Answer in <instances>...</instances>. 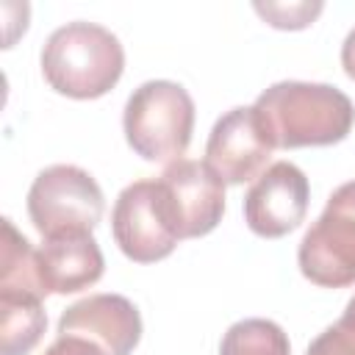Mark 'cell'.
<instances>
[{"label":"cell","instance_id":"6da1fadb","mask_svg":"<svg viewBox=\"0 0 355 355\" xmlns=\"http://www.w3.org/2000/svg\"><path fill=\"white\" fill-rule=\"evenodd\" d=\"M255 111L272 144L280 150L338 144L355 125L352 100L330 83H272L258 94Z\"/></svg>","mask_w":355,"mask_h":355},{"label":"cell","instance_id":"7a4b0ae2","mask_svg":"<svg viewBox=\"0 0 355 355\" xmlns=\"http://www.w3.org/2000/svg\"><path fill=\"white\" fill-rule=\"evenodd\" d=\"M125 69L119 39L94 22H67L42 47V75L58 94L94 100L111 92Z\"/></svg>","mask_w":355,"mask_h":355},{"label":"cell","instance_id":"3957f363","mask_svg":"<svg viewBox=\"0 0 355 355\" xmlns=\"http://www.w3.org/2000/svg\"><path fill=\"white\" fill-rule=\"evenodd\" d=\"M125 139L144 161H178L194 130V100L175 80H147L125 103Z\"/></svg>","mask_w":355,"mask_h":355},{"label":"cell","instance_id":"277c9868","mask_svg":"<svg viewBox=\"0 0 355 355\" xmlns=\"http://www.w3.org/2000/svg\"><path fill=\"white\" fill-rule=\"evenodd\" d=\"M103 208L97 180L72 164L42 169L28 189V216L44 239L92 236L103 219Z\"/></svg>","mask_w":355,"mask_h":355},{"label":"cell","instance_id":"5b68a950","mask_svg":"<svg viewBox=\"0 0 355 355\" xmlns=\"http://www.w3.org/2000/svg\"><path fill=\"white\" fill-rule=\"evenodd\" d=\"M300 272L322 288L355 283V180L341 183L297 250Z\"/></svg>","mask_w":355,"mask_h":355},{"label":"cell","instance_id":"8992f818","mask_svg":"<svg viewBox=\"0 0 355 355\" xmlns=\"http://www.w3.org/2000/svg\"><path fill=\"white\" fill-rule=\"evenodd\" d=\"M161 202L178 239H197L211 233L225 214V183L205 164L191 158L172 161L161 178Z\"/></svg>","mask_w":355,"mask_h":355},{"label":"cell","instance_id":"52a82bcc","mask_svg":"<svg viewBox=\"0 0 355 355\" xmlns=\"http://www.w3.org/2000/svg\"><path fill=\"white\" fill-rule=\"evenodd\" d=\"M111 233L125 258L155 263L178 247V236L166 219L158 180H136L125 186L111 211Z\"/></svg>","mask_w":355,"mask_h":355},{"label":"cell","instance_id":"ba28073f","mask_svg":"<svg viewBox=\"0 0 355 355\" xmlns=\"http://www.w3.org/2000/svg\"><path fill=\"white\" fill-rule=\"evenodd\" d=\"M272 150L275 144L255 105H239L222 114L211 128L205 144V164L222 178V183L239 186L266 169Z\"/></svg>","mask_w":355,"mask_h":355},{"label":"cell","instance_id":"9c48e42d","mask_svg":"<svg viewBox=\"0 0 355 355\" xmlns=\"http://www.w3.org/2000/svg\"><path fill=\"white\" fill-rule=\"evenodd\" d=\"M311 186L300 166L277 161L266 166L244 197V222L255 236L280 239L300 227L308 214Z\"/></svg>","mask_w":355,"mask_h":355},{"label":"cell","instance_id":"30bf717a","mask_svg":"<svg viewBox=\"0 0 355 355\" xmlns=\"http://www.w3.org/2000/svg\"><path fill=\"white\" fill-rule=\"evenodd\" d=\"M58 336L86 338L105 355H130L141 338V316L122 294H92L61 313Z\"/></svg>","mask_w":355,"mask_h":355},{"label":"cell","instance_id":"8fae6325","mask_svg":"<svg viewBox=\"0 0 355 355\" xmlns=\"http://www.w3.org/2000/svg\"><path fill=\"white\" fill-rule=\"evenodd\" d=\"M39 277L47 294H75L103 277V252L94 236L44 239L36 250Z\"/></svg>","mask_w":355,"mask_h":355},{"label":"cell","instance_id":"7c38bea8","mask_svg":"<svg viewBox=\"0 0 355 355\" xmlns=\"http://www.w3.org/2000/svg\"><path fill=\"white\" fill-rule=\"evenodd\" d=\"M47 313L42 297L25 291H0V352L28 355L44 336Z\"/></svg>","mask_w":355,"mask_h":355},{"label":"cell","instance_id":"4fadbf2b","mask_svg":"<svg viewBox=\"0 0 355 355\" xmlns=\"http://www.w3.org/2000/svg\"><path fill=\"white\" fill-rule=\"evenodd\" d=\"M0 291H25L36 297H47L39 261L31 241L14 227L11 219H3V244H0Z\"/></svg>","mask_w":355,"mask_h":355},{"label":"cell","instance_id":"5bb4252c","mask_svg":"<svg viewBox=\"0 0 355 355\" xmlns=\"http://www.w3.org/2000/svg\"><path fill=\"white\" fill-rule=\"evenodd\" d=\"M288 336L272 319H241L222 336L219 355H288Z\"/></svg>","mask_w":355,"mask_h":355},{"label":"cell","instance_id":"9a60e30c","mask_svg":"<svg viewBox=\"0 0 355 355\" xmlns=\"http://www.w3.org/2000/svg\"><path fill=\"white\" fill-rule=\"evenodd\" d=\"M305 355H355V297L347 302L341 319L311 341Z\"/></svg>","mask_w":355,"mask_h":355},{"label":"cell","instance_id":"2e32d148","mask_svg":"<svg viewBox=\"0 0 355 355\" xmlns=\"http://www.w3.org/2000/svg\"><path fill=\"white\" fill-rule=\"evenodd\" d=\"M272 28H280V31H300V28H308L319 11H322V3L313 0V3H255L252 6Z\"/></svg>","mask_w":355,"mask_h":355},{"label":"cell","instance_id":"e0dca14e","mask_svg":"<svg viewBox=\"0 0 355 355\" xmlns=\"http://www.w3.org/2000/svg\"><path fill=\"white\" fill-rule=\"evenodd\" d=\"M44 355H105L97 344L86 341V338H78V336H58L47 349Z\"/></svg>","mask_w":355,"mask_h":355},{"label":"cell","instance_id":"ac0fdd59","mask_svg":"<svg viewBox=\"0 0 355 355\" xmlns=\"http://www.w3.org/2000/svg\"><path fill=\"white\" fill-rule=\"evenodd\" d=\"M341 67H344V72L355 80V28L347 33V39H344V44H341Z\"/></svg>","mask_w":355,"mask_h":355}]
</instances>
